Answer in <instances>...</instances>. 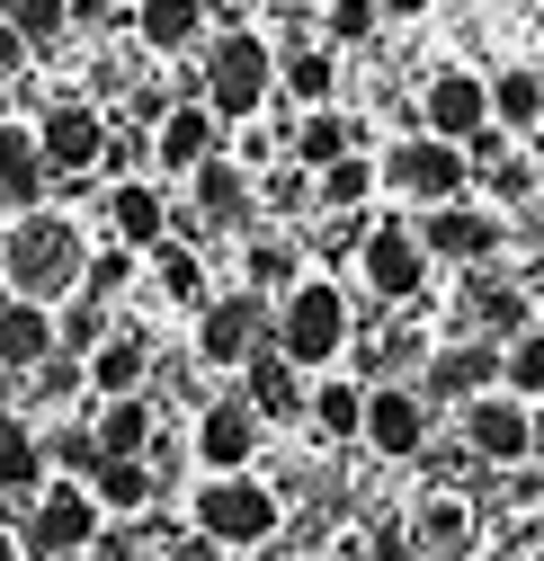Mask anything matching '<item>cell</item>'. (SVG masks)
<instances>
[{
    "label": "cell",
    "instance_id": "cell-1",
    "mask_svg": "<svg viewBox=\"0 0 544 561\" xmlns=\"http://www.w3.org/2000/svg\"><path fill=\"white\" fill-rule=\"evenodd\" d=\"M0 276H10V295L19 304H63L90 276V241H81V224L72 215H27L19 232H10V250H0Z\"/></svg>",
    "mask_w": 544,
    "mask_h": 561
},
{
    "label": "cell",
    "instance_id": "cell-2",
    "mask_svg": "<svg viewBox=\"0 0 544 561\" xmlns=\"http://www.w3.org/2000/svg\"><path fill=\"white\" fill-rule=\"evenodd\" d=\"M349 304H339V286H321V276H304V286L277 304V357L286 366H330L339 347H349Z\"/></svg>",
    "mask_w": 544,
    "mask_h": 561
},
{
    "label": "cell",
    "instance_id": "cell-3",
    "mask_svg": "<svg viewBox=\"0 0 544 561\" xmlns=\"http://www.w3.org/2000/svg\"><path fill=\"white\" fill-rule=\"evenodd\" d=\"M196 535L206 543H268L277 535V490L268 481H250V472H215L206 490H196Z\"/></svg>",
    "mask_w": 544,
    "mask_h": 561
},
{
    "label": "cell",
    "instance_id": "cell-4",
    "mask_svg": "<svg viewBox=\"0 0 544 561\" xmlns=\"http://www.w3.org/2000/svg\"><path fill=\"white\" fill-rule=\"evenodd\" d=\"M393 196H411V205H464V179H473V161H464V144H438V134H411V144H393V161L375 170Z\"/></svg>",
    "mask_w": 544,
    "mask_h": 561
},
{
    "label": "cell",
    "instance_id": "cell-5",
    "mask_svg": "<svg viewBox=\"0 0 544 561\" xmlns=\"http://www.w3.org/2000/svg\"><path fill=\"white\" fill-rule=\"evenodd\" d=\"M268 81H277V62H268L259 36H224V45L206 54V107H215L224 125H233V116H259Z\"/></svg>",
    "mask_w": 544,
    "mask_h": 561
},
{
    "label": "cell",
    "instance_id": "cell-6",
    "mask_svg": "<svg viewBox=\"0 0 544 561\" xmlns=\"http://www.w3.org/2000/svg\"><path fill=\"white\" fill-rule=\"evenodd\" d=\"M27 543H36L45 561L90 552V543H99V500H90V481H54L45 500H36V517H27Z\"/></svg>",
    "mask_w": 544,
    "mask_h": 561
},
{
    "label": "cell",
    "instance_id": "cell-7",
    "mask_svg": "<svg viewBox=\"0 0 544 561\" xmlns=\"http://www.w3.org/2000/svg\"><path fill=\"white\" fill-rule=\"evenodd\" d=\"M268 347V295H224L196 312V357L206 366H250Z\"/></svg>",
    "mask_w": 544,
    "mask_h": 561
},
{
    "label": "cell",
    "instance_id": "cell-8",
    "mask_svg": "<svg viewBox=\"0 0 544 561\" xmlns=\"http://www.w3.org/2000/svg\"><path fill=\"white\" fill-rule=\"evenodd\" d=\"M464 446L483 455V463H526L535 455V410L518 392H483L464 410Z\"/></svg>",
    "mask_w": 544,
    "mask_h": 561
},
{
    "label": "cell",
    "instance_id": "cell-9",
    "mask_svg": "<svg viewBox=\"0 0 544 561\" xmlns=\"http://www.w3.org/2000/svg\"><path fill=\"white\" fill-rule=\"evenodd\" d=\"M358 259H366V286H375L384 304H411L420 276H429V250H420L411 224H375V232L358 241Z\"/></svg>",
    "mask_w": 544,
    "mask_h": 561
},
{
    "label": "cell",
    "instance_id": "cell-10",
    "mask_svg": "<svg viewBox=\"0 0 544 561\" xmlns=\"http://www.w3.org/2000/svg\"><path fill=\"white\" fill-rule=\"evenodd\" d=\"M36 144H45V170H54V179H81V170L107 161V125H99L90 107H45Z\"/></svg>",
    "mask_w": 544,
    "mask_h": 561
},
{
    "label": "cell",
    "instance_id": "cell-11",
    "mask_svg": "<svg viewBox=\"0 0 544 561\" xmlns=\"http://www.w3.org/2000/svg\"><path fill=\"white\" fill-rule=\"evenodd\" d=\"M429 134L438 144H483L491 134V81H473V72L429 81Z\"/></svg>",
    "mask_w": 544,
    "mask_h": 561
},
{
    "label": "cell",
    "instance_id": "cell-12",
    "mask_svg": "<svg viewBox=\"0 0 544 561\" xmlns=\"http://www.w3.org/2000/svg\"><path fill=\"white\" fill-rule=\"evenodd\" d=\"M420 437H429V401L411 383H375L366 392V446L375 455H420Z\"/></svg>",
    "mask_w": 544,
    "mask_h": 561
},
{
    "label": "cell",
    "instance_id": "cell-13",
    "mask_svg": "<svg viewBox=\"0 0 544 561\" xmlns=\"http://www.w3.org/2000/svg\"><path fill=\"white\" fill-rule=\"evenodd\" d=\"M491 383H500V347L491 339H464V347H438V357H429V392L420 401H464L473 410Z\"/></svg>",
    "mask_w": 544,
    "mask_h": 561
},
{
    "label": "cell",
    "instance_id": "cell-14",
    "mask_svg": "<svg viewBox=\"0 0 544 561\" xmlns=\"http://www.w3.org/2000/svg\"><path fill=\"white\" fill-rule=\"evenodd\" d=\"M196 455H206V472H241L259 455V410L250 401H206L196 410Z\"/></svg>",
    "mask_w": 544,
    "mask_h": 561
},
{
    "label": "cell",
    "instance_id": "cell-15",
    "mask_svg": "<svg viewBox=\"0 0 544 561\" xmlns=\"http://www.w3.org/2000/svg\"><path fill=\"white\" fill-rule=\"evenodd\" d=\"M215 144H224V116L188 99V107H170V116H161V144H152V152H161V170H188V179H196L206 161H224Z\"/></svg>",
    "mask_w": 544,
    "mask_h": 561
},
{
    "label": "cell",
    "instance_id": "cell-16",
    "mask_svg": "<svg viewBox=\"0 0 544 561\" xmlns=\"http://www.w3.org/2000/svg\"><path fill=\"white\" fill-rule=\"evenodd\" d=\"M420 250H429V259H473V267H483V259L500 250V224L473 215V205H438L429 232H420Z\"/></svg>",
    "mask_w": 544,
    "mask_h": 561
},
{
    "label": "cell",
    "instance_id": "cell-17",
    "mask_svg": "<svg viewBox=\"0 0 544 561\" xmlns=\"http://www.w3.org/2000/svg\"><path fill=\"white\" fill-rule=\"evenodd\" d=\"M144 375H152V347L134 339V330H107V339L90 347V383H99L107 401H134V392H144Z\"/></svg>",
    "mask_w": 544,
    "mask_h": 561
},
{
    "label": "cell",
    "instance_id": "cell-18",
    "mask_svg": "<svg viewBox=\"0 0 544 561\" xmlns=\"http://www.w3.org/2000/svg\"><path fill=\"white\" fill-rule=\"evenodd\" d=\"M45 357H54V312H45V304H19V295H10V304H0V366L36 375Z\"/></svg>",
    "mask_w": 544,
    "mask_h": 561
},
{
    "label": "cell",
    "instance_id": "cell-19",
    "mask_svg": "<svg viewBox=\"0 0 544 561\" xmlns=\"http://www.w3.org/2000/svg\"><path fill=\"white\" fill-rule=\"evenodd\" d=\"M45 144H36V134L27 125H0V196H10V205H36L45 196Z\"/></svg>",
    "mask_w": 544,
    "mask_h": 561
},
{
    "label": "cell",
    "instance_id": "cell-20",
    "mask_svg": "<svg viewBox=\"0 0 544 561\" xmlns=\"http://www.w3.org/2000/svg\"><path fill=\"white\" fill-rule=\"evenodd\" d=\"M107 224H116V241H125V250H152V241H161V224H170V205H161V187L125 179V187L107 196Z\"/></svg>",
    "mask_w": 544,
    "mask_h": 561
},
{
    "label": "cell",
    "instance_id": "cell-21",
    "mask_svg": "<svg viewBox=\"0 0 544 561\" xmlns=\"http://www.w3.org/2000/svg\"><path fill=\"white\" fill-rule=\"evenodd\" d=\"M241 401H250L259 419H295V410H304L313 392L295 383V366L277 357V347H259V357H250V392H241Z\"/></svg>",
    "mask_w": 544,
    "mask_h": 561
},
{
    "label": "cell",
    "instance_id": "cell-22",
    "mask_svg": "<svg viewBox=\"0 0 544 561\" xmlns=\"http://www.w3.org/2000/svg\"><path fill=\"white\" fill-rule=\"evenodd\" d=\"M90 437H99V455H125V463H144V455H152V401H144V392H134V401H107Z\"/></svg>",
    "mask_w": 544,
    "mask_h": 561
},
{
    "label": "cell",
    "instance_id": "cell-23",
    "mask_svg": "<svg viewBox=\"0 0 544 561\" xmlns=\"http://www.w3.org/2000/svg\"><path fill=\"white\" fill-rule=\"evenodd\" d=\"M196 27H206V0H144V10H134V36H144L152 54L196 45Z\"/></svg>",
    "mask_w": 544,
    "mask_h": 561
},
{
    "label": "cell",
    "instance_id": "cell-24",
    "mask_svg": "<svg viewBox=\"0 0 544 561\" xmlns=\"http://www.w3.org/2000/svg\"><path fill=\"white\" fill-rule=\"evenodd\" d=\"M90 500H99V517H134L152 500V463H125V455H99V472H90Z\"/></svg>",
    "mask_w": 544,
    "mask_h": 561
},
{
    "label": "cell",
    "instance_id": "cell-25",
    "mask_svg": "<svg viewBox=\"0 0 544 561\" xmlns=\"http://www.w3.org/2000/svg\"><path fill=\"white\" fill-rule=\"evenodd\" d=\"M411 543L438 552V561H446V552H473V508H464V500H429V508L411 517Z\"/></svg>",
    "mask_w": 544,
    "mask_h": 561
},
{
    "label": "cell",
    "instance_id": "cell-26",
    "mask_svg": "<svg viewBox=\"0 0 544 561\" xmlns=\"http://www.w3.org/2000/svg\"><path fill=\"white\" fill-rule=\"evenodd\" d=\"M196 215H206V224H241L250 215V179L233 161H206V170H196Z\"/></svg>",
    "mask_w": 544,
    "mask_h": 561
},
{
    "label": "cell",
    "instance_id": "cell-27",
    "mask_svg": "<svg viewBox=\"0 0 544 561\" xmlns=\"http://www.w3.org/2000/svg\"><path fill=\"white\" fill-rule=\"evenodd\" d=\"M36 481H45V437L0 419V490H36Z\"/></svg>",
    "mask_w": 544,
    "mask_h": 561
},
{
    "label": "cell",
    "instance_id": "cell-28",
    "mask_svg": "<svg viewBox=\"0 0 544 561\" xmlns=\"http://www.w3.org/2000/svg\"><path fill=\"white\" fill-rule=\"evenodd\" d=\"M491 125L509 134V125H544V81L535 72H500L491 81Z\"/></svg>",
    "mask_w": 544,
    "mask_h": 561
},
{
    "label": "cell",
    "instance_id": "cell-29",
    "mask_svg": "<svg viewBox=\"0 0 544 561\" xmlns=\"http://www.w3.org/2000/svg\"><path fill=\"white\" fill-rule=\"evenodd\" d=\"M500 383H509L526 410L544 401V330H526V339H509V347H500Z\"/></svg>",
    "mask_w": 544,
    "mask_h": 561
},
{
    "label": "cell",
    "instance_id": "cell-30",
    "mask_svg": "<svg viewBox=\"0 0 544 561\" xmlns=\"http://www.w3.org/2000/svg\"><path fill=\"white\" fill-rule=\"evenodd\" d=\"M295 152H304L313 170H330V161H349V152H358V134H349V116L313 107V116H304V134H295Z\"/></svg>",
    "mask_w": 544,
    "mask_h": 561
},
{
    "label": "cell",
    "instance_id": "cell-31",
    "mask_svg": "<svg viewBox=\"0 0 544 561\" xmlns=\"http://www.w3.org/2000/svg\"><path fill=\"white\" fill-rule=\"evenodd\" d=\"M473 321L526 339V295H518V286H500V276H473Z\"/></svg>",
    "mask_w": 544,
    "mask_h": 561
},
{
    "label": "cell",
    "instance_id": "cell-32",
    "mask_svg": "<svg viewBox=\"0 0 544 561\" xmlns=\"http://www.w3.org/2000/svg\"><path fill=\"white\" fill-rule=\"evenodd\" d=\"M313 419H321V437H366V392L358 383H321Z\"/></svg>",
    "mask_w": 544,
    "mask_h": 561
},
{
    "label": "cell",
    "instance_id": "cell-33",
    "mask_svg": "<svg viewBox=\"0 0 544 561\" xmlns=\"http://www.w3.org/2000/svg\"><path fill=\"white\" fill-rule=\"evenodd\" d=\"M375 187H384V179H375V161H358V152L321 170V196H330V215H349V205H366Z\"/></svg>",
    "mask_w": 544,
    "mask_h": 561
},
{
    "label": "cell",
    "instance_id": "cell-34",
    "mask_svg": "<svg viewBox=\"0 0 544 561\" xmlns=\"http://www.w3.org/2000/svg\"><path fill=\"white\" fill-rule=\"evenodd\" d=\"M277 81H286L304 107H321V99H330V81H339V62H330L321 45H304V54H286V72H277Z\"/></svg>",
    "mask_w": 544,
    "mask_h": 561
},
{
    "label": "cell",
    "instance_id": "cell-35",
    "mask_svg": "<svg viewBox=\"0 0 544 561\" xmlns=\"http://www.w3.org/2000/svg\"><path fill=\"white\" fill-rule=\"evenodd\" d=\"M10 27H19V45H54L72 27V0H10Z\"/></svg>",
    "mask_w": 544,
    "mask_h": 561
},
{
    "label": "cell",
    "instance_id": "cell-36",
    "mask_svg": "<svg viewBox=\"0 0 544 561\" xmlns=\"http://www.w3.org/2000/svg\"><path fill=\"white\" fill-rule=\"evenodd\" d=\"M375 19H384L375 0H330V45H366V36H375Z\"/></svg>",
    "mask_w": 544,
    "mask_h": 561
},
{
    "label": "cell",
    "instance_id": "cell-37",
    "mask_svg": "<svg viewBox=\"0 0 544 561\" xmlns=\"http://www.w3.org/2000/svg\"><path fill=\"white\" fill-rule=\"evenodd\" d=\"M161 286H170V295H206V267H196V250H161Z\"/></svg>",
    "mask_w": 544,
    "mask_h": 561
},
{
    "label": "cell",
    "instance_id": "cell-38",
    "mask_svg": "<svg viewBox=\"0 0 544 561\" xmlns=\"http://www.w3.org/2000/svg\"><path fill=\"white\" fill-rule=\"evenodd\" d=\"M125 267H134V259H125V250H107V259H90L81 286H90V295H116V286H125Z\"/></svg>",
    "mask_w": 544,
    "mask_h": 561
},
{
    "label": "cell",
    "instance_id": "cell-39",
    "mask_svg": "<svg viewBox=\"0 0 544 561\" xmlns=\"http://www.w3.org/2000/svg\"><path fill=\"white\" fill-rule=\"evenodd\" d=\"M161 561H224V543H206V535L188 526V535H170V543H161Z\"/></svg>",
    "mask_w": 544,
    "mask_h": 561
},
{
    "label": "cell",
    "instance_id": "cell-40",
    "mask_svg": "<svg viewBox=\"0 0 544 561\" xmlns=\"http://www.w3.org/2000/svg\"><path fill=\"white\" fill-rule=\"evenodd\" d=\"M526 187H535L526 161H491V196H526Z\"/></svg>",
    "mask_w": 544,
    "mask_h": 561
},
{
    "label": "cell",
    "instance_id": "cell-41",
    "mask_svg": "<svg viewBox=\"0 0 544 561\" xmlns=\"http://www.w3.org/2000/svg\"><path fill=\"white\" fill-rule=\"evenodd\" d=\"M99 561H152V543H144V535H107Z\"/></svg>",
    "mask_w": 544,
    "mask_h": 561
},
{
    "label": "cell",
    "instance_id": "cell-42",
    "mask_svg": "<svg viewBox=\"0 0 544 561\" xmlns=\"http://www.w3.org/2000/svg\"><path fill=\"white\" fill-rule=\"evenodd\" d=\"M19 54H27V45H19V27L0 19V72H19Z\"/></svg>",
    "mask_w": 544,
    "mask_h": 561
},
{
    "label": "cell",
    "instance_id": "cell-43",
    "mask_svg": "<svg viewBox=\"0 0 544 561\" xmlns=\"http://www.w3.org/2000/svg\"><path fill=\"white\" fill-rule=\"evenodd\" d=\"M375 10H384V19H420L429 0H375Z\"/></svg>",
    "mask_w": 544,
    "mask_h": 561
},
{
    "label": "cell",
    "instance_id": "cell-44",
    "mask_svg": "<svg viewBox=\"0 0 544 561\" xmlns=\"http://www.w3.org/2000/svg\"><path fill=\"white\" fill-rule=\"evenodd\" d=\"M535 463H544V401H535Z\"/></svg>",
    "mask_w": 544,
    "mask_h": 561
},
{
    "label": "cell",
    "instance_id": "cell-45",
    "mask_svg": "<svg viewBox=\"0 0 544 561\" xmlns=\"http://www.w3.org/2000/svg\"><path fill=\"white\" fill-rule=\"evenodd\" d=\"M0 561H19V543H10V535H0Z\"/></svg>",
    "mask_w": 544,
    "mask_h": 561
},
{
    "label": "cell",
    "instance_id": "cell-46",
    "mask_svg": "<svg viewBox=\"0 0 544 561\" xmlns=\"http://www.w3.org/2000/svg\"><path fill=\"white\" fill-rule=\"evenodd\" d=\"M535 36H544V10H535Z\"/></svg>",
    "mask_w": 544,
    "mask_h": 561
},
{
    "label": "cell",
    "instance_id": "cell-47",
    "mask_svg": "<svg viewBox=\"0 0 544 561\" xmlns=\"http://www.w3.org/2000/svg\"><path fill=\"white\" fill-rule=\"evenodd\" d=\"M72 561H90V552H72Z\"/></svg>",
    "mask_w": 544,
    "mask_h": 561
}]
</instances>
